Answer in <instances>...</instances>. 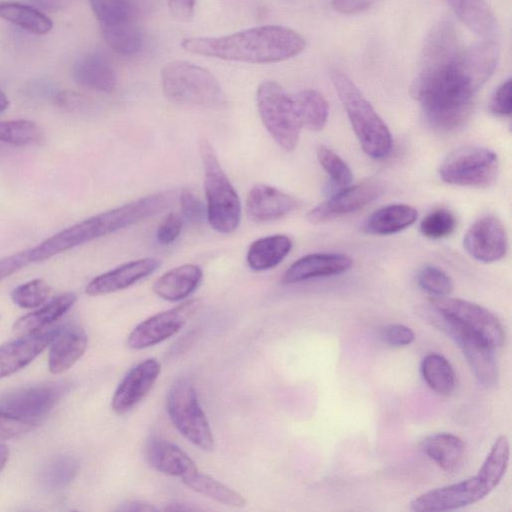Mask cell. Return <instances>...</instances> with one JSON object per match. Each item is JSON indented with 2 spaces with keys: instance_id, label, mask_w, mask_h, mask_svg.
<instances>
[{
  "instance_id": "obj_35",
  "label": "cell",
  "mask_w": 512,
  "mask_h": 512,
  "mask_svg": "<svg viewBox=\"0 0 512 512\" xmlns=\"http://www.w3.org/2000/svg\"><path fill=\"white\" fill-rule=\"evenodd\" d=\"M100 27H111L134 22L133 0H89Z\"/></svg>"
},
{
  "instance_id": "obj_8",
  "label": "cell",
  "mask_w": 512,
  "mask_h": 512,
  "mask_svg": "<svg viewBox=\"0 0 512 512\" xmlns=\"http://www.w3.org/2000/svg\"><path fill=\"white\" fill-rule=\"evenodd\" d=\"M428 318L460 348L477 380L486 387H493L498 381V368L493 348L480 336L450 316L430 305Z\"/></svg>"
},
{
  "instance_id": "obj_38",
  "label": "cell",
  "mask_w": 512,
  "mask_h": 512,
  "mask_svg": "<svg viewBox=\"0 0 512 512\" xmlns=\"http://www.w3.org/2000/svg\"><path fill=\"white\" fill-rule=\"evenodd\" d=\"M79 469L77 460L70 456L57 457L43 470L41 481L50 490L66 487L76 476Z\"/></svg>"
},
{
  "instance_id": "obj_29",
  "label": "cell",
  "mask_w": 512,
  "mask_h": 512,
  "mask_svg": "<svg viewBox=\"0 0 512 512\" xmlns=\"http://www.w3.org/2000/svg\"><path fill=\"white\" fill-rule=\"evenodd\" d=\"M422 447L426 455L447 472L457 469L464 455L463 441L451 433L430 435L425 438Z\"/></svg>"
},
{
  "instance_id": "obj_36",
  "label": "cell",
  "mask_w": 512,
  "mask_h": 512,
  "mask_svg": "<svg viewBox=\"0 0 512 512\" xmlns=\"http://www.w3.org/2000/svg\"><path fill=\"white\" fill-rule=\"evenodd\" d=\"M43 136L42 128L34 121L26 119L0 121V142L27 146L40 143Z\"/></svg>"
},
{
  "instance_id": "obj_54",
  "label": "cell",
  "mask_w": 512,
  "mask_h": 512,
  "mask_svg": "<svg viewBox=\"0 0 512 512\" xmlns=\"http://www.w3.org/2000/svg\"><path fill=\"white\" fill-rule=\"evenodd\" d=\"M9 106V99L4 91L0 89V113L5 111Z\"/></svg>"
},
{
  "instance_id": "obj_24",
  "label": "cell",
  "mask_w": 512,
  "mask_h": 512,
  "mask_svg": "<svg viewBox=\"0 0 512 512\" xmlns=\"http://www.w3.org/2000/svg\"><path fill=\"white\" fill-rule=\"evenodd\" d=\"M203 277L202 269L195 264L175 267L157 278L152 289L160 298L167 301H181L191 295Z\"/></svg>"
},
{
  "instance_id": "obj_11",
  "label": "cell",
  "mask_w": 512,
  "mask_h": 512,
  "mask_svg": "<svg viewBox=\"0 0 512 512\" xmlns=\"http://www.w3.org/2000/svg\"><path fill=\"white\" fill-rule=\"evenodd\" d=\"M494 488L479 473L447 486L428 491L411 502V509L418 512L447 511L474 504Z\"/></svg>"
},
{
  "instance_id": "obj_40",
  "label": "cell",
  "mask_w": 512,
  "mask_h": 512,
  "mask_svg": "<svg viewBox=\"0 0 512 512\" xmlns=\"http://www.w3.org/2000/svg\"><path fill=\"white\" fill-rule=\"evenodd\" d=\"M456 225V217L450 210L437 208L421 220L420 231L426 238L437 240L451 235Z\"/></svg>"
},
{
  "instance_id": "obj_27",
  "label": "cell",
  "mask_w": 512,
  "mask_h": 512,
  "mask_svg": "<svg viewBox=\"0 0 512 512\" xmlns=\"http://www.w3.org/2000/svg\"><path fill=\"white\" fill-rule=\"evenodd\" d=\"M291 248V239L283 234L259 238L248 249L247 264L255 271L272 269L286 258Z\"/></svg>"
},
{
  "instance_id": "obj_23",
  "label": "cell",
  "mask_w": 512,
  "mask_h": 512,
  "mask_svg": "<svg viewBox=\"0 0 512 512\" xmlns=\"http://www.w3.org/2000/svg\"><path fill=\"white\" fill-rule=\"evenodd\" d=\"M88 336L83 328L69 325L58 330L50 344L48 366L53 374L71 368L85 353Z\"/></svg>"
},
{
  "instance_id": "obj_22",
  "label": "cell",
  "mask_w": 512,
  "mask_h": 512,
  "mask_svg": "<svg viewBox=\"0 0 512 512\" xmlns=\"http://www.w3.org/2000/svg\"><path fill=\"white\" fill-rule=\"evenodd\" d=\"M74 81L87 89L110 93L116 87V73L109 58L100 51L88 52L73 65Z\"/></svg>"
},
{
  "instance_id": "obj_50",
  "label": "cell",
  "mask_w": 512,
  "mask_h": 512,
  "mask_svg": "<svg viewBox=\"0 0 512 512\" xmlns=\"http://www.w3.org/2000/svg\"><path fill=\"white\" fill-rule=\"evenodd\" d=\"M196 0H168L170 14L178 21L187 22L194 14Z\"/></svg>"
},
{
  "instance_id": "obj_3",
  "label": "cell",
  "mask_w": 512,
  "mask_h": 512,
  "mask_svg": "<svg viewBox=\"0 0 512 512\" xmlns=\"http://www.w3.org/2000/svg\"><path fill=\"white\" fill-rule=\"evenodd\" d=\"M330 78L363 151L373 159L387 157L393 143L385 122L343 71L332 69Z\"/></svg>"
},
{
  "instance_id": "obj_31",
  "label": "cell",
  "mask_w": 512,
  "mask_h": 512,
  "mask_svg": "<svg viewBox=\"0 0 512 512\" xmlns=\"http://www.w3.org/2000/svg\"><path fill=\"white\" fill-rule=\"evenodd\" d=\"M0 18L32 34L44 35L52 30V20L41 11L17 2L0 3Z\"/></svg>"
},
{
  "instance_id": "obj_51",
  "label": "cell",
  "mask_w": 512,
  "mask_h": 512,
  "mask_svg": "<svg viewBox=\"0 0 512 512\" xmlns=\"http://www.w3.org/2000/svg\"><path fill=\"white\" fill-rule=\"evenodd\" d=\"M57 106L70 110L79 111L87 105V101L81 95L74 92L62 91L55 96Z\"/></svg>"
},
{
  "instance_id": "obj_26",
  "label": "cell",
  "mask_w": 512,
  "mask_h": 512,
  "mask_svg": "<svg viewBox=\"0 0 512 512\" xmlns=\"http://www.w3.org/2000/svg\"><path fill=\"white\" fill-rule=\"evenodd\" d=\"M76 300L77 295L73 292L60 294L38 310L20 317L14 323L13 330L22 336L40 332L41 329L61 318Z\"/></svg>"
},
{
  "instance_id": "obj_52",
  "label": "cell",
  "mask_w": 512,
  "mask_h": 512,
  "mask_svg": "<svg viewBox=\"0 0 512 512\" xmlns=\"http://www.w3.org/2000/svg\"><path fill=\"white\" fill-rule=\"evenodd\" d=\"M120 510L122 511H155L156 507L141 501H129L125 503Z\"/></svg>"
},
{
  "instance_id": "obj_10",
  "label": "cell",
  "mask_w": 512,
  "mask_h": 512,
  "mask_svg": "<svg viewBox=\"0 0 512 512\" xmlns=\"http://www.w3.org/2000/svg\"><path fill=\"white\" fill-rule=\"evenodd\" d=\"M430 305L476 333L493 349L504 344V328L498 318L486 308L448 296L432 297Z\"/></svg>"
},
{
  "instance_id": "obj_25",
  "label": "cell",
  "mask_w": 512,
  "mask_h": 512,
  "mask_svg": "<svg viewBox=\"0 0 512 512\" xmlns=\"http://www.w3.org/2000/svg\"><path fill=\"white\" fill-rule=\"evenodd\" d=\"M417 217V210L408 204H389L368 216L363 230L372 235H390L411 226Z\"/></svg>"
},
{
  "instance_id": "obj_18",
  "label": "cell",
  "mask_w": 512,
  "mask_h": 512,
  "mask_svg": "<svg viewBox=\"0 0 512 512\" xmlns=\"http://www.w3.org/2000/svg\"><path fill=\"white\" fill-rule=\"evenodd\" d=\"M299 202L293 196L269 185H254L246 199L247 216L263 223L280 219L296 210Z\"/></svg>"
},
{
  "instance_id": "obj_4",
  "label": "cell",
  "mask_w": 512,
  "mask_h": 512,
  "mask_svg": "<svg viewBox=\"0 0 512 512\" xmlns=\"http://www.w3.org/2000/svg\"><path fill=\"white\" fill-rule=\"evenodd\" d=\"M161 84L166 98L178 105L215 108L225 101L215 76L192 62L177 60L167 63L161 71Z\"/></svg>"
},
{
  "instance_id": "obj_34",
  "label": "cell",
  "mask_w": 512,
  "mask_h": 512,
  "mask_svg": "<svg viewBox=\"0 0 512 512\" xmlns=\"http://www.w3.org/2000/svg\"><path fill=\"white\" fill-rule=\"evenodd\" d=\"M101 33L106 44L121 55H134L143 46V32L135 21L117 26L101 27Z\"/></svg>"
},
{
  "instance_id": "obj_44",
  "label": "cell",
  "mask_w": 512,
  "mask_h": 512,
  "mask_svg": "<svg viewBox=\"0 0 512 512\" xmlns=\"http://www.w3.org/2000/svg\"><path fill=\"white\" fill-rule=\"evenodd\" d=\"M35 423L0 412V440L18 438L30 432Z\"/></svg>"
},
{
  "instance_id": "obj_47",
  "label": "cell",
  "mask_w": 512,
  "mask_h": 512,
  "mask_svg": "<svg viewBox=\"0 0 512 512\" xmlns=\"http://www.w3.org/2000/svg\"><path fill=\"white\" fill-rule=\"evenodd\" d=\"M490 110L500 116L511 114V79L503 82L493 93L490 100Z\"/></svg>"
},
{
  "instance_id": "obj_21",
  "label": "cell",
  "mask_w": 512,
  "mask_h": 512,
  "mask_svg": "<svg viewBox=\"0 0 512 512\" xmlns=\"http://www.w3.org/2000/svg\"><path fill=\"white\" fill-rule=\"evenodd\" d=\"M145 458L154 470L168 476L184 479L198 471L195 462L186 452L159 436L147 440Z\"/></svg>"
},
{
  "instance_id": "obj_43",
  "label": "cell",
  "mask_w": 512,
  "mask_h": 512,
  "mask_svg": "<svg viewBox=\"0 0 512 512\" xmlns=\"http://www.w3.org/2000/svg\"><path fill=\"white\" fill-rule=\"evenodd\" d=\"M182 218L191 224H201L207 218L206 205L191 190L184 189L180 194Z\"/></svg>"
},
{
  "instance_id": "obj_48",
  "label": "cell",
  "mask_w": 512,
  "mask_h": 512,
  "mask_svg": "<svg viewBox=\"0 0 512 512\" xmlns=\"http://www.w3.org/2000/svg\"><path fill=\"white\" fill-rule=\"evenodd\" d=\"M31 263L29 251L24 250L0 259V282Z\"/></svg>"
},
{
  "instance_id": "obj_42",
  "label": "cell",
  "mask_w": 512,
  "mask_h": 512,
  "mask_svg": "<svg viewBox=\"0 0 512 512\" xmlns=\"http://www.w3.org/2000/svg\"><path fill=\"white\" fill-rule=\"evenodd\" d=\"M417 280L419 286L433 297L448 296L453 291L451 277L436 266H424L419 271Z\"/></svg>"
},
{
  "instance_id": "obj_5",
  "label": "cell",
  "mask_w": 512,
  "mask_h": 512,
  "mask_svg": "<svg viewBox=\"0 0 512 512\" xmlns=\"http://www.w3.org/2000/svg\"><path fill=\"white\" fill-rule=\"evenodd\" d=\"M199 150L204 168L207 220L217 232L232 233L241 220V201L211 144L202 139Z\"/></svg>"
},
{
  "instance_id": "obj_20",
  "label": "cell",
  "mask_w": 512,
  "mask_h": 512,
  "mask_svg": "<svg viewBox=\"0 0 512 512\" xmlns=\"http://www.w3.org/2000/svg\"><path fill=\"white\" fill-rule=\"evenodd\" d=\"M353 264L351 257L341 253H312L305 255L285 271L282 281L294 284L302 281L339 275L348 271Z\"/></svg>"
},
{
  "instance_id": "obj_37",
  "label": "cell",
  "mask_w": 512,
  "mask_h": 512,
  "mask_svg": "<svg viewBox=\"0 0 512 512\" xmlns=\"http://www.w3.org/2000/svg\"><path fill=\"white\" fill-rule=\"evenodd\" d=\"M510 455L509 441L500 436L491 447L478 473L495 488L504 476Z\"/></svg>"
},
{
  "instance_id": "obj_30",
  "label": "cell",
  "mask_w": 512,
  "mask_h": 512,
  "mask_svg": "<svg viewBox=\"0 0 512 512\" xmlns=\"http://www.w3.org/2000/svg\"><path fill=\"white\" fill-rule=\"evenodd\" d=\"M292 95L301 128L321 131L328 119V103L325 97L314 89L301 90Z\"/></svg>"
},
{
  "instance_id": "obj_13",
  "label": "cell",
  "mask_w": 512,
  "mask_h": 512,
  "mask_svg": "<svg viewBox=\"0 0 512 512\" xmlns=\"http://www.w3.org/2000/svg\"><path fill=\"white\" fill-rule=\"evenodd\" d=\"M199 304L198 300H188L145 319L129 334L127 339L129 348L146 349L175 335L195 313Z\"/></svg>"
},
{
  "instance_id": "obj_17",
  "label": "cell",
  "mask_w": 512,
  "mask_h": 512,
  "mask_svg": "<svg viewBox=\"0 0 512 512\" xmlns=\"http://www.w3.org/2000/svg\"><path fill=\"white\" fill-rule=\"evenodd\" d=\"M154 258H142L122 264L96 276L85 288L89 296H100L126 289L149 276L160 266Z\"/></svg>"
},
{
  "instance_id": "obj_32",
  "label": "cell",
  "mask_w": 512,
  "mask_h": 512,
  "mask_svg": "<svg viewBox=\"0 0 512 512\" xmlns=\"http://www.w3.org/2000/svg\"><path fill=\"white\" fill-rule=\"evenodd\" d=\"M182 481L193 491L218 503L233 507H243L246 504L245 498L239 492L199 471Z\"/></svg>"
},
{
  "instance_id": "obj_45",
  "label": "cell",
  "mask_w": 512,
  "mask_h": 512,
  "mask_svg": "<svg viewBox=\"0 0 512 512\" xmlns=\"http://www.w3.org/2000/svg\"><path fill=\"white\" fill-rule=\"evenodd\" d=\"M183 224V218L176 214H168L158 226L156 239L162 245L174 242L179 236Z\"/></svg>"
},
{
  "instance_id": "obj_41",
  "label": "cell",
  "mask_w": 512,
  "mask_h": 512,
  "mask_svg": "<svg viewBox=\"0 0 512 512\" xmlns=\"http://www.w3.org/2000/svg\"><path fill=\"white\" fill-rule=\"evenodd\" d=\"M316 154L320 165L336 185L346 187L351 183L352 172L338 154L323 145L317 148Z\"/></svg>"
},
{
  "instance_id": "obj_33",
  "label": "cell",
  "mask_w": 512,
  "mask_h": 512,
  "mask_svg": "<svg viewBox=\"0 0 512 512\" xmlns=\"http://www.w3.org/2000/svg\"><path fill=\"white\" fill-rule=\"evenodd\" d=\"M421 374L427 385L438 394L449 395L455 388L454 370L440 354L431 353L423 358Z\"/></svg>"
},
{
  "instance_id": "obj_14",
  "label": "cell",
  "mask_w": 512,
  "mask_h": 512,
  "mask_svg": "<svg viewBox=\"0 0 512 512\" xmlns=\"http://www.w3.org/2000/svg\"><path fill=\"white\" fill-rule=\"evenodd\" d=\"M383 186L375 180L343 187L342 190L323 201L307 214L312 223H323L354 213L379 197Z\"/></svg>"
},
{
  "instance_id": "obj_16",
  "label": "cell",
  "mask_w": 512,
  "mask_h": 512,
  "mask_svg": "<svg viewBox=\"0 0 512 512\" xmlns=\"http://www.w3.org/2000/svg\"><path fill=\"white\" fill-rule=\"evenodd\" d=\"M161 373V364L154 358L133 366L117 386L111 407L117 414H125L137 406L151 391Z\"/></svg>"
},
{
  "instance_id": "obj_49",
  "label": "cell",
  "mask_w": 512,
  "mask_h": 512,
  "mask_svg": "<svg viewBox=\"0 0 512 512\" xmlns=\"http://www.w3.org/2000/svg\"><path fill=\"white\" fill-rule=\"evenodd\" d=\"M378 0H333L332 7L339 13L356 15L371 8Z\"/></svg>"
},
{
  "instance_id": "obj_28",
  "label": "cell",
  "mask_w": 512,
  "mask_h": 512,
  "mask_svg": "<svg viewBox=\"0 0 512 512\" xmlns=\"http://www.w3.org/2000/svg\"><path fill=\"white\" fill-rule=\"evenodd\" d=\"M459 20L470 30L483 37L497 31V20L484 0H445Z\"/></svg>"
},
{
  "instance_id": "obj_1",
  "label": "cell",
  "mask_w": 512,
  "mask_h": 512,
  "mask_svg": "<svg viewBox=\"0 0 512 512\" xmlns=\"http://www.w3.org/2000/svg\"><path fill=\"white\" fill-rule=\"evenodd\" d=\"M181 46L187 52L223 60L274 63L297 56L306 42L290 28L265 25L221 37H188Z\"/></svg>"
},
{
  "instance_id": "obj_46",
  "label": "cell",
  "mask_w": 512,
  "mask_h": 512,
  "mask_svg": "<svg viewBox=\"0 0 512 512\" xmlns=\"http://www.w3.org/2000/svg\"><path fill=\"white\" fill-rule=\"evenodd\" d=\"M383 341L392 347H404L414 340L413 331L402 324H390L381 331Z\"/></svg>"
},
{
  "instance_id": "obj_7",
  "label": "cell",
  "mask_w": 512,
  "mask_h": 512,
  "mask_svg": "<svg viewBox=\"0 0 512 512\" xmlns=\"http://www.w3.org/2000/svg\"><path fill=\"white\" fill-rule=\"evenodd\" d=\"M166 409L175 428L188 441L202 450H213L212 430L190 380L179 378L172 383L166 397Z\"/></svg>"
},
{
  "instance_id": "obj_12",
  "label": "cell",
  "mask_w": 512,
  "mask_h": 512,
  "mask_svg": "<svg viewBox=\"0 0 512 512\" xmlns=\"http://www.w3.org/2000/svg\"><path fill=\"white\" fill-rule=\"evenodd\" d=\"M65 390L60 382L27 386L0 396V412L36 424L57 403Z\"/></svg>"
},
{
  "instance_id": "obj_9",
  "label": "cell",
  "mask_w": 512,
  "mask_h": 512,
  "mask_svg": "<svg viewBox=\"0 0 512 512\" xmlns=\"http://www.w3.org/2000/svg\"><path fill=\"white\" fill-rule=\"evenodd\" d=\"M497 155L480 146H466L453 151L439 168L441 179L448 184L485 188L497 179Z\"/></svg>"
},
{
  "instance_id": "obj_6",
  "label": "cell",
  "mask_w": 512,
  "mask_h": 512,
  "mask_svg": "<svg viewBox=\"0 0 512 512\" xmlns=\"http://www.w3.org/2000/svg\"><path fill=\"white\" fill-rule=\"evenodd\" d=\"M257 109L263 125L285 151L296 148L301 125L293 95L274 81L262 82L256 92Z\"/></svg>"
},
{
  "instance_id": "obj_53",
  "label": "cell",
  "mask_w": 512,
  "mask_h": 512,
  "mask_svg": "<svg viewBox=\"0 0 512 512\" xmlns=\"http://www.w3.org/2000/svg\"><path fill=\"white\" fill-rule=\"evenodd\" d=\"M8 457H9L8 447L5 444L0 443V472L5 467Z\"/></svg>"
},
{
  "instance_id": "obj_39",
  "label": "cell",
  "mask_w": 512,
  "mask_h": 512,
  "mask_svg": "<svg viewBox=\"0 0 512 512\" xmlns=\"http://www.w3.org/2000/svg\"><path fill=\"white\" fill-rule=\"evenodd\" d=\"M50 293V285L45 280L36 278L14 288L11 299L21 308L32 309L43 305Z\"/></svg>"
},
{
  "instance_id": "obj_2",
  "label": "cell",
  "mask_w": 512,
  "mask_h": 512,
  "mask_svg": "<svg viewBox=\"0 0 512 512\" xmlns=\"http://www.w3.org/2000/svg\"><path fill=\"white\" fill-rule=\"evenodd\" d=\"M171 201L166 192L154 193L78 222L28 249L30 261L42 262L72 248L104 237L165 210Z\"/></svg>"
},
{
  "instance_id": "obj_19",
  "label": "cell",
  "mask_w": 512,
  "mask_h": 512,
  "mask_svg": "<svg viewBox=\"0 0 512 512\" xmlns=\"http://www.w3.org/2000/svg\"><path fill=\"white\" fill-rule=\"evenodd\" d=\"M58 330L37 332L0 346V379L31 363L52 342Z\"/></svg>"
},
{
  "instance_id": "obj_15",
  "label": "cell",
  "mask_w": 512,
  "mask_h": 512,
  "mask_svg": "<svg viewBox=\"0 0 512 512\" xmlns=\"http://www.w3.org/2000/svg\"><path fill=\"white\" fill-rule=\"evenodd\" d=\"M463 246L475 260L492 263L503 258L508 249L504 225L495 216L487 215L476 220L467 230Z\"/></svg>"
}]
</instances>
